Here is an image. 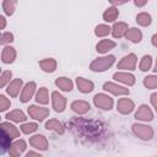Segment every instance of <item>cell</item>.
Listing matches in <instances>:
<instances>
[{
  "label": "cell",
  "mask_w": 157,
  "mask_h": 157,
  "mask_svg": "<svg viewBox=\"0 0 157 157\" xmlns=\"http://www.w3.org/2000/svg\"><path fill=\"white\" fill-rule=\"evenodd\" d=\"M34 90H36V83H34V82H28V83L23 87V90H22L20 101L23 102V103H26L27 101H29L31 97H32L33 93H34Z\"/></svg>",
  "instance_id": "cell-11"
},
{
  "label": "cell",
  "mask_w": 157,
  "mask_h": 157,
  "mask_svg": "<svg viewBox=\"0 0 157 157\" xmlns=\"http://www.w3.org/2000/svg\"><path fill=\"white\" fill-rule=\"evenodd\" d=\"M28 114L32 117V118H34V119H37V120H43L44 118H47L48 115H49V109H47V108H40V107H36V105H31L29 108H28Z\"/></svg>",
  "instance_id": "cell-7"
},
{
  "label": "cell",
  "mask_w": 157,
  "mask_h": 157,
  "mask_svg": "<svg viewBox=\"0 0 157 157\" xmlns=\"http://www.w3.org/2000/svg\"><path fill=\"white\" fill-rule=\"evenodd\" d=\"M21 85H22V81H21L20 78H16V80H13V81H12V82L9 85V87L6 88L7 93H9L10 96H12V97H16V96L18 94V92H20Z\"/></svg>",
  "instance_id": "cell-21"
},
{
  "label": "cell",
  "mask_w": 157,
  "mask_h": 157,
  "mask_svg": "<svg viewBox=\"0 0 157 157\" xmlns=\"http://www.w3.org/2000/svg\"><path fill=\"white\" fill-rule=\"evenodd\" d=\"M39 65L40 67L45 71V72H53L55 71V67H56V61L52 58L49 59H44V60H40L39 61Z\"/></svg>",
  "instance_id": "cell-19"
},
{
  "label": "cell",
  "mask_w": 157,
  "mask_h": 157,
  "mask_svg": "<svg viewBox=\"0 0 157 157\" xmlns=\"http://www.w3.org/2000/svg\"><path fill=\"white\" fill-rule=\"evenodd\" d=\"M151 103H152V105L155 107V109H156V112H157V92L151 96Z\"/></svg>",
  "instance_id": "cell-39"
},
{
  "label": "cell",
  "mask_w": 157,
  "mask_h": 157,
  "mask_svg": "<svg viewBox=\"0 0 157 157\" xmlns=\"http://www.w3.org/2000/svg\"><path fill=\"white\" fill-rule=\"evenodd\" d=\"M151 64H152V58L150 55H145L141 61H140V70L141 71H147L151 69Z\"/></svg>",
  "instance_id": "cell-30"
},
{
  "label": "cell",
  "mask_w": 157,
  "mask_h": 157,
  "mask_svg": "<svg viewBox=\"0 0 157 157\" xmlns=\"http://www.w3.org/2000/svg\"><path fill=\"white\" fill-rule=\"evenodd\" d=\"M37 124L36 123H27V124H23L22 126H21V130H22V132H25V134H31V132H33V131H36L37 130Z\"/></svg>",
  "instance_id": "cell-33"
},
{
  "label": "cell",
  "mask_w": 157,
  "mask_h": 157,
  "mask_svg": "<svg viewBox=\"0 0 157 157\" xmlns=\"http://www.w3.org/2000/svg\"><path fill=\"white\" fill-rule=\"evenodd\" d=\"M113 63H114V56L113 55H108V56H103V58L96 59L91 64L90 67H91L92 71H104L108 67H110Z\"/></svg>",
  "instance_id": "cell-2"
},
{
  "label": "cell",
  "mask_w": 157,
  "mask_h": 157,
  "mask_svg": "<svg viewBox=\"0 0 157 157\" xmlns=\"http://www.w3.org/2000/svg\"><path fill=\"white\" fill-rule=\"evenodd\" d=\"M70 126L72 128V130L77 135H81V136L87 137V139H93V137L99 136L102 128H103L101 125V123H98V121L78 119V118L72 119L70 123Z\"/></svg>",
  "instance_id": "cell-1"
},
{
  "label": "cell",
  "mask_w": 157,
  "mask_h": 157,
  "mask_svg": "<svg viewBox=\"0 0 157 157\" xmlns=\"http://www.w3.org/2000/svg\"><path fill=\"white\" fill-rule=\"evenodd\" d=\"M0 102H1V105H0L1 110H6L10 107V102L5 98V96H0Z\"/></svg>",
  "instance_id": "cell-37"
},
{
  "label": "cell",
  "mask_w": 157,
  "mask_h": 157,
  "mask_svg": "<svg viewBox=\"0 0 157 157\" xmlns=\"http://www.w3.org/2000/svg\"><path fill=\"white\" fill-rule=\"evenodd\" d=\"M76 83H77L78 90L82 93H88V92H91L93 90V82L92 81H88V80H86L83 77H77Z\"/></svg>",
  "instance_id": "cell-16"
},
{
  "label": "cell",
  "mask_w": 157,
  "mask_h": 157,
  "mask_svg": "<svg viewBox=\"0 0 157 157\" xmlns=\"http://www.w3.org/2000/svg\"><path fill=\"white\" fill-rule=\"evenodd\" d=\"M45 129H48V130H54V131H56V132H59V134H63V132H64V126H63V124H61L59 120H56V119H50L49 121H47V123H45Z\"/></svg>",
  "instance_id": "cell-22"
},
{
  "label": "cell",
  "mask_w": 157,
  "mask_h": 157,
  "mask_svg": "<svg viewBox=\"0 0 157 157\" xmlns=\"http://www.w3.org/2000/svg\"><path fill=\"white\" fill-rule=\"evenodd\" d=\"M25 148H26V142H25L23 140H18V141H16V142L10 147L9 153H10L11 157H18V156L25 151Z\"/></svg>",
  "instance_id": "cell-14"
},
{
  "label": "cell",
  "mask_w": 157,
  "mask_h": 157,
  "mask_svg": "<svg viewBox=\"0 0 157 157\" xmlns=\"http://www.w3.org/2000/svg\"><path fill=\"white\" fill-rule=\"evenodd\" d=\"M6 118H7L9 120H13V121H16V123H20V121H23V120H26V119H27V118H26V115L23 114V112H22V110H20V109L10 112V113L6 115Z\"/></svg>",
  "instance_id": "cell-25"
},
{
  "label": "cell",
  "mask_w": 157,
  "mask_h": 157,
  "mask_svg": "<svg viewBox=\"0 0 157 157\" xmlns=\"http://www.w3.org/2000/svg\"><path fill=\"white\" fill-rule=\"evenodd\" d=\"M26 157H42L40 155H38V153H36V152H33V151H31V152H28L27 153V156Z\"/></svg>",
  "instance_id": "cell-40"
},
{
  "label": "cell",
  "mask_w": 157,
  "mask_h": 157,
  "mask_svg": "<svg viewBox=\"0 0 157 157\" xmlns=\"http://www.w3.org/2000/svg\"><path fill=\"white\" fill-rule=\"evenodd\" d=\"M103 88L105 91H108V92H110L113 94H118V96H120V94H129V90L128 88L118 86V85H115L113 82H105L103 85Z\"/></svg>",
  "instance_id": "cell-9"
},
{
  "label": "cell",
  "mask_w": 157,
  "mask_h": 157,
  "mask_svg": "<svg viewBox=\"0 0 157 157\" xmlns=\"http://www.w3.org/2000/svg\"><path fill=\"white\" fill-rule=\"evenodd\" d=\"M155 71L157 72V61H156V66H155Z\"/></svg>",
  "instance_id": "cell-43"
},
{
  "label": "cell",
  "mask_w": 157,
  "mask_h": 157,
  "mask_svg": "<svg viewBox=\"0 0 157 157\" xmlns=\"http://www.w3.org/2000/svg\"><path fill=\"white\" fill-rule=\"evenodd\" d=\"M1 58H2V63H5V64L12 63V61L15 60V58H16V52H15V49H13L12 47H6V48H4L2 54H1Z\"/></svg>",
  "instance_id": "cell-17"
},
{
  "label": "cell",
  "mask_w": 157,
  "mask_h": 157,
  "mask_svg": "<svg viewBox=\"0 0 157 157\" xmlns=\"http://www.w3.org/2000/svg\"><path fill=\"white\" fill-rule=\"evenodd\" d=\"M117 107H118V110L121 114H128V113H130L134 109V103L129 98H120L118 101Z\"/></svg>",
  "instance_id": "cell-10"
},
{
  "label": "cell",
  "mask_w": 157,
  "mask_h": 157,
  "mask_svg": "<svg viewBox=\"0 0 157 157\" xmlns=\"http://www.w3.org/2000/svg\"><path fill=\"white\" fill-rule=\"evenodd\" d=\"M136 66V56L135 54H129L124 56L120 63L118 64V69H125V70H134Z\"/></svg>",
  "instance_id": "cell-8"
},
{
  "label": "cell",
  "mask_w": 157,
  "mask_h": 157,
  "mask_svg": "<svg viewBox=\"0 0 157 157\" xmlns=\"http://www.w3.org/2000/svg\"><path fill=\"white\" fill-rule=\"evenodd\" d=\"M15 4H16L15 1H11V2H9V1H5V2H4V9H5V12H6L7 15H12Z\"/></svg>",
  "instance_id": "cell-35"
},
{
  "label": "cell",
  "mask_w": 157,
  "mask_h": 157,
  "mask_svg": "<svg viewBox=\"0 0 157 157\" xmlns=\"http://www.w3.org/2000/svg\"><path fill=\"white\" fill-rule=\"evenodd\" d=\"M136 21L141 26H148L151 23V16L147 12H141L136 16Z\"/></svg>",
  "instance_id": "cell-29"
},
{
  "label": "cell",
  "mask_w": 157,
  "mask_h": 157,
  "mask_svg": "<svg viewBox=\"0 0 157 157\" xmlns=\"http://www.w3.org/2000/svg\"><path fill=\"white\" fill-rule=\"evenodd\" d=\"M10 140H11V137H10L5 131H2V137H1V146H2V151H5L6 148H9V147H10Z\"/></svg>",
  "instance_id": "cell-34"
},
{
  "label": "cell",
  "mask_w": 157,
  "mask_h": 157,
  "mask_svg": "<svg viewBox=\"0 0 157 157\" xmlns=\"http://www.w3.org/2000/svg\"><path fill=\"white\" fill-rule=\"evenodd\" d=\"M147 1H142V2H139V1H135V5H137V6H142V5H145Z\"/></svg>",
  "instance_id": "cell-42"
},
{
  "label": "cell",
  "mask_w": 157,
  "mask_h": 157,
  "mask_svg": "<svg viewBox=\"0 0 157 157\" xmlns=\"http://www.w3.org/2000/svg\"><path fill=\"white\" fill-rule=\"evenodd\" d=\"M128 32V26L124 22H118L113 26V37L114 38H120Z\"/></svg>",
  "instance_id": "cell-18"
},
{
  "label": "cell",
  "mask_w": 157,
  "mask_h": 157,
  "mask_svg": "<svg viewBox=\"0 0 157 157\" xmlns=\"http://www.w3.org/2000/svg\"><path fill=\"white\" fill-rule=\"evenodd\" d=\"M132 131L135 132V135H137L142 140H150L153 136V130L150 126L142 125V124H134Z\"/></svg>",
  "instance_id": "cell-3"
},
{
  "label": "cell",
  "mask_w": 157,
  "mask_h": 157,
  "mask_svg": "<svg viewBox=\"0 0 157 157\" xmlns=\"http://www.w3.org/2000/svg\"><path fill=\"white\" fill-rule=\"evenodd\" d=\"M125 36H126V38L129 40H131L134 43H139L141 40V38H142V33L137 28H130V29H128V32H126Z\"/></svg>",
  "instance_id": "cell-24"
},
{
  "label": "cell",
  "mask_w": 157,
  "mask_h": 157,
  "mask_svg": "<svg viewBox=\"0 0 157 157\" xmlns=\"http://www.w3.org/2000/svg\"><path fill=\"white\" fill-rule=\"evenodd\" d=\"M118 15H119V11H118L115 7H109V9H107V10L104 11L103 18H104V21H107V22H112V21H114V20L118 17Z\"/></svg>",
  "instance_id": "cell-27"
},
{
  "label": "cell",
  "mask_w": 157,
  "mask_h": 157,
  "mask_svg": "<svg viewBox=\"0 0 157 157\" xmlns=\"http://www.w3.org/2000/svg\"><path fill=\"white\" fill-rule=\"evenodd\" d=\"M1 130H2V131H5V132L11 137V139L17 137V136L20 135L18 130H17L13 125H11V124H9V123H2V124H1Z\"/></svg>",
  "instance_id": "cell-26"
},
{
  "label": "cell",
  "mask_w": 157,
  "mask_h": 157,
  "mask_svg": "<svg viewBox=\"0 0 157 157\" xmlns=\"http://www.w3.org/2000/svg\"><path fill=\"white\" fill-rule=\"evenodd\" d=\"M152 44H153L155 47H157V34H155V36L152 37Z\"/></svg>",
  "instance_id": "cell-41"
},
{
  "label": "cell",
  "mask_w": 157,
  "mask_h": 157,
  "mask_svg": "<svg viewBox=\"0 0 157 157\" xmlns=\"http://www.w3.org/2000/svg\"><path fill=\"white\" fill-rule=\"evenodd\" d=\"M109 32H110V28H109L108 26H105V25H99V26H97V27H96V31H94V33H96L97 37H104V36L109 34Z\"/></svg>",
  "instance_id": "cell-32"
},
{
  "label": "cell",
  "mask_w": 157,
  "mask_h": 157,
  "mask_svg": "<svg viewBox=\"0 0 157 157\" xmlns=\"http://www.w3.org/2000/svg\"><path fill=\"white\" fill-rule=\"evenodd\" d=\"M29 144L38 150H47V147H48V141L43 135H36V136L31 137Z\"/></svg>",
  "instance_id": "cell-12"
},
{
  "label": "cell",
  "mask_w": 157,
  "mask_h": 157,
  "mask_svg": "<svg viewBox=\"0 0 157 157\" xmlns=\"http://www.w3.org/2000/svg\"><path fill=\"white\" fill-rule=\"evenodd\" d=\"M113 78L117 80V81H120V82H123V83H125V85H129V86H131V85L135 83V77H134V75L128 74V72H115V74L113 75Z\"/></svg>",
  "instance_id": "cell-13"
},
{
  "label": "cell",
  "mask_w": 157,
  "mask_h": 157,
  "mask_svg": "<svg viewBox=\"0 0 157 157\" xmlns=\"http://www.w3.org/2000/svg\"><path fill=\"white\" fill-rule=\"evenodd\" d=\"M144 85H145L147 88H151V90H152V88H157V76L151 75V76L145 77Z\"/></svg>",
  "instance_id": "cell-31"
},
{
  "label": "cell",
  "mask_w": 157,
  "mask_h": 157,
  "mask_svg": "<svg viewBox=\"0 0 157 157\" xmlns=\"http://www.w3.org/2000/svg\"><path fill=\"white\" fill-rule=\"evenodd\" d=\"M11 71H4L1 75V86H5V83L11 78Z\"/></svg>",
  "instance_id": "cell-36"
},
{
  "label": "cell",
  "mask_w": 157,
  "mask_h": 157,
  "mask_svg": "<svg viewBox=\"0 0 157 157\" xmlns=\"http://www.w3.org/2000/svg\"><path fill=\"white\" fill-rule=\"evenodd\" d=\"M52 103H53V108L55 112H63L66 105V99L59 92H53L52 93Z\"/></svg>",
  "instance_id": "cell-6"
},
{
  "label": "cell",
  "mask_w": 157,
  "mask_h": 157,
  "mask_svg": "<svg viewBox=\"0 0 157 157\" xmlns=\"http://www.w3.org/2000/svg\"><path fill=\"white\" fill-rule=\"evenodd\" d=\"M13 40V36L11 33H4L1 37V44H5L7 42H12Z\"/></svg>",
  "instance_id": "cell-38"
},
{
  "label": "cell",
  "mask_w": 157,
  "mask_h": 157,
  "mask_svg": "<svg viewBox=\"0 0 157 157\" xmlns=\"http://www.w3.org/2000/svg\"><path fill=\"white\" fill-rule=\"evenodd\" d=\"M115 47V43L113 40H109V39H103L101 40L98 44H97V52L99 53H107L108 50L113 49Z\"/></svg>",
  "instance_id": "cell-23"
},
{
  "label": "cell",
  "mask_w": 157,
  "mask_h": 157,
  "mask_svg": "<svg viewBox=\"0 0 157 157\" xmlns=\"http://www.w3.org/2000/svg\"><path fill=\"white\" fill-rule=\"evenodd\" d=\"M55 85L60 90L66 91V92H69V91L72 90V82H71V80H69L66 77H59V78H56L55 80Z\"/></svg>",
  "instance_id": "cell-20"
},
{
  "label": "cell",
  "mask_w": 157,
  "mask_h": 157,
  "mask_svg": "<svg viewBox=\"0 0 157 157\" xmlns=\"http://www.w3.org/2000/svg\"><path fill=\"white\" fill-rule=\"evenodd\" d=\"M135 118L137 120H142V121H150L153 119V114L151 112V109L148 108V105L142 104L139 107L137 112L135 113Z\"/></svg>",
  "instance_id": "cell-5"
},
{
  "label": "cell",
  "mask_w": 157,
  "mask_h": 157,
  "mask_svg": "<svg viewBox=\"0 0 157 157\" xmlns=\"http://www.w3.org/2000/svg\"><path fill=\"white\" fill-rule=\"evenodd\" d=\"M93 102L98 108H102V109H105V110H109L113 107V99L109 96L103 94V93L96 94L94 98H93Z\"/></svg>",
  "instance_id": "cell-4"
},
{
  "label": "cell",
  "mask_w": 157,
  "mask_h": 157,
  "mask_svg": "<svg viewBox=\"0 0 157 157\" xmlns=\"http://www.w3.org/2000/svg\"><path fill=\"white\" fill-rule=\"evenodd\" d=\"M36 101L38 103H42V104H47L49 102V99H48V90L45 87L39 88V91H38V93L36 96Z\"/></svg>",
  "instance_id": "cell-28"
},
{
  "label": "cell",
  "mask_w": 157,
  "mask_h": 157,
  "mask_svg": "<svg viewBox=\"0 0 157 157\" xmlns=\"http://www.w3.org/2000/svg\"><path fill=\"white\" fill-rule=\"evenodd\" d=\"M71 109L78 114H85L90 110V103L86 101H75L71 103Z\"/></svg>",
  "instance_id": "cell-15"
}]
</instances>
